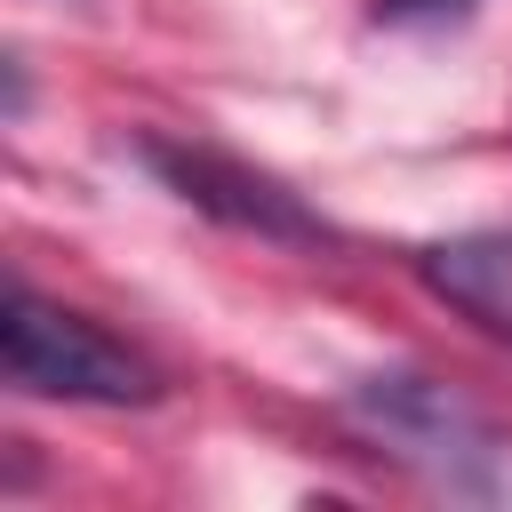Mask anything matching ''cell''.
I'll use <instances>...</instances> for the list:
<instances>
[{
    "label": "cell",
    "instance_id": "6da1fadb",
    "mask_svg": "<svg viewBox=\"0 0 512 512\" xmlns=\"http://www.w3.org/2000/svg\"><path fill=\"white\" fill-rule=\"evenodd\" d=\"M0 368L32 400H88V408H144V400H160V368L144 352H128L120 336H104L96 320L48 304L24 280L0 304Z\"/></svg>",
    "mask_w": 512,
    "mask_h": 512
},
{
    "label": "cell",
    "instance_id": "7a4b0ae2",
    "mask_svg": "<svg viewBox=\"0 0 512 512\" xmlns=\"http://www.w3.org/2000/svg\"><path fill=\"white\" fill-rule=\"evenodd\" d=\"M136 152H144V168H152L176 200H192L200 216H216V224H232V232L288 240V248H328V240H336V232H328L280 176H264V168H248V160H232V152H216V144L144 136Z\"/></svg>",
    "mask_w": 512,
    "mask_h": 512
},
{
    "label": "cell",
    "instance_id": "3957f363",
    "mask_svg": "<svg viewBox=\"0 0 512 512\" xmlns=\"http://www.w3.org/2000/svg\"><path fill=\"white\" fill-rule=\"evenodd\" d=\"M352 416H360L376 440H392L408 464H424V472H440V480H456V488H472L464 464L496 448V432H488L448 384H432V376H416V368L368 376V384L352 392Z\"/></svg>",
    "mask_w": 512,
    "mask_h": 512
},
{
    "label": "cell",
    "instance_id": "277c9868",
    "mask_svg": "<svg viewBox=\"0 0 512 512\" xmlns=\"http://www.w3.org/2000/svg\"><path fill=\"white\" fill-rule=\"evenodd\" d=\"M424 288L512 344V232H464L424 248Z\"/></svg>",
    "mask_w": 512,
    "mask_h": 512
},
{
    "label": "cell",
    "instance_id": "5b68a950",
    "mask_svg": "<svg viewBox=\"0 0 512 512\" xmlns=\"http://www.w3.org/2000/svg\"><path fill=\"white\" fill-rule=\"evenodd\" d=\"M440 8H464V0H376L384 24H408V16H440Z\"/></svg>",
    "mask_w": 512,
    "mask_h": 512
}]
</instances>
